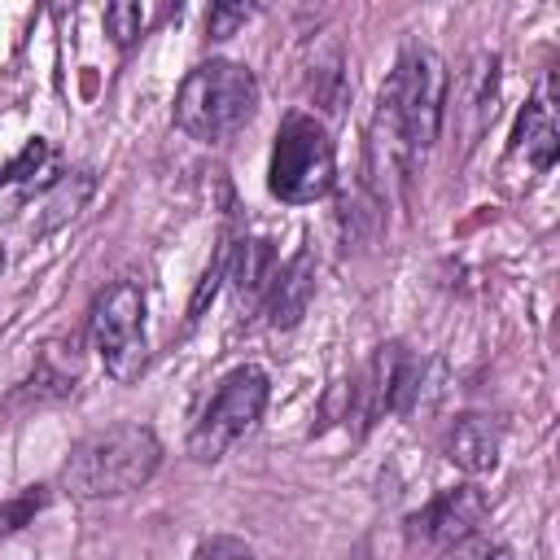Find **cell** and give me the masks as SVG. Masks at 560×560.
<instances>
[{"instance_id": "5", "label": "cell", "mask_w": 560, "mask_h": 560, "mask_svg": "<svg viewBox=\"0 0 560 560\" xmlns=\"http://www.w3.org/2000/svg\"><path fill=\"white\" fill-rule=\"evenodd\" d=\"M262 407H267V376H262V368L245 363V368L228 372L219 381L214 398L206 402L201 420L188 433V455L201 459V464L223 459L249 433V424L262 416Z\"/></svg>"}, {"instance_id": "19", "label": "cell", "mask_w": 560, "mask_h": 560, "mask_svg": "<svg viewBox=\"0 0 560 560\" xmlns=\"http://www.w3.org/2000/svg\"><path fill=\"white\" fill-rule=\"evenodd\" d=\"M0 267H4V254H0Z\"/></svg>"}, {"instance_id": "2", "label": "cell", "mask_w": 560, "mask_h": 560, "mask_svg": "<svg viewBox=\"0 0 560 560\" xmlns=\"http://www.w3.org/2000/svg\"><path fill=\"white\" fill-rule=\"evenodd\" d=\"M158 459H162V446L153 429L122 420V424L88 433L70 451L61 468V486L74 499H118V494L140 490L158 472Z\"/></svg>"}, {"instance_id": "8", "label": "cell", "mask_w": 560, "mask_h": 560, "mask_svg": "<svg viewBox=\"0 0 560 560\" xmlns=\"http://www.w3.org/2000/svg\"><path fill=\"white\" fill-rule=\"evenodd\" d=\"M486 512L490 508L477 486H451L407 521V534H411V542H420L429 551H446V547H459L464 538H472L481 529Z\"/></svg>"}, {"instance_id": "17", "label": "cell", "mask_w": 560, "mask_h": 560, "mask_svg": "<svg viewBox=\"0 0 560 560\" xmlns=\"http://www.w3.org/2000/svg\"><path fill=\"white\" fill-rule=\"evenodd\" d=\"M192 560H258L241 538H228V534H214V538H206L201 547H197V556Z\"/></svg>"}, {"instance_id": "9", "label": "cell", "mask_w": 560, "mask_h": 560, "mask_svg": "<svg viewBox=\"0 0 560 560\" xmlns=\"http://www.w3.org/2000/svg\"><path fill=\"white\" fill-rule=\"evenodd\" d=\"M311 293H315V262H311V254L302 249V254H293L276 276H271V284H267V324L271 328H293L302 315H306V302H311Z\"/></svg>"}, {"instance_id": "11", "label": "cell", "mask_w": 560, "mask_h": 560, "mask_svg": "<svg viewBox=\"0 0 560 560\" xmlns=\"http://www.w3.org/2000/svg\"><path fill=\"white\" fill-rule=\"evenodd\" d=\"M512 149L525 153L529 166L547 171L556 162V127H551V109L542 101H529L516 118V131H512Z\"/></svg>"}, {"instance_id": "12", "label": "cell", "mask_w": 560, "mask_h": 560, "mask_svg": "<svg viewBox=\"0 0 560 560\" xmlns=\"http://www.w3.org/2000/svg\"><path fill=\"white\" fill-rule=\"evenodd\" d=\"M276 276V254L267 241H241L236 245V267H232V280H236V293L241 298H262L267 284Z\"/></svg>"}, {"instance_id": "16", "label": "cell", "mask_w": 560, "mask_h": 560, "mask_svg": "<svg viewBox=\"0 0 560 560\" xmlns=\"http://www.w3.org/2000/svg\"><path fill=\"white\" fill-rule=\"evenodd\" d=\"M223 271H228V249L206 267V276H201V284H197V293H192V302H188V319H201V311H206V302L219 293V280H223Z\"/></svg>"}, {"instance_id": "18", "label": "cell", "mask_w": 560, "mask_h": 560, "mask_svg": "<svg viewBox=\"0 0 560 560\" xmlns=\"http://www.w3.org/2000/svg\"><path fill=\"white\" fill-rule=\"evenodd\" d=\"M464 560H512V556H508V547H499V542H486V547L468 551Z\"/></svg>"}, {"instance_id": "13", "label": "cell", "mask_w": 560, "mask_h": 560, "mask_svg": "<svg viewBox=\"0 0 560 560\" xmlns=\"http://www.w3.org/2000/svg\"><path fill=\"white\" fill-rule=\"evenodd\" d=\"M144 22H149V9L136 4V0H114V4H105V31H109V39H114L118 48L136 44V35L144 31Z\"/></svg>"}, {"instance_id": "1", "label": "cell", "mask_w": 560, "mask_h": 560, "mask_svg": "<svg viewBox=\"0 0 560 560\" xmlns=\"http://www.w3.org/2000/svg\"><path fill=\"white\" fill-rule=\"evenodd\" d=\"M446 66L433 48H407L381 88L372 118V153L381 171L407 175L438 140L446 114Z\"/></svg>"}, {"instance_id": "4", "label": "cell", "mask_w": 560, "mask_h": 560, "mask_svg": "<svg viewBox=\"0 0 560 560\" xmlns=\"http://www.w3.org/2000/svg\"><path fill=\"white\" fill-rule=\"evenodd\" d=\"M332 179H337V153H332V140H328L324 122L311 118V114H289L276 131L267 188L280 201L302 206V201L324 197L332 188Z\"/></svg>"}, {"instance_id": "7", "label": "cell", "mask_w": 560, "mask_h": 560, "mask_svg": "<svg viewBox=\"0 0 560 560\" xmlns=\"http://www.w3.org/2000/svg\"><path fill=\"white\" fill-rule=\"evenodd\" d=\"M416 394H420V363H416V354L407 346L389 341V346H381L372 354L363 381L354 385V402H359L354 416L363 424H372L385 411H407Z\"/></svg>"}, {"instance_id": "3", "label": "cell", "mask_w": 560, "mask_h": 560, "mask_svg": "<svg viewBox=\"0 0 560 560\" xmlns=\"http://www.w3.org/2000/svg\"><path fill=\"white\" fill-rule=\"evenodd\" d=\"M258 109V79L241 61H201L175 96V127L201 144L232 140Z\"/></svg>"}, {"instance_id": "15", "label": "cell", "mask_w": 560, "mask_h": 560, "mask_svg": "<svg viewBox=\"0 0 560 560\" xmlns=\"http://www.w3.org/2000/svg\"><path fill=\"white\" fill-rule=\"evenodd\" d=\"M249 4H210V13H206V35L210 39H228L236 26H245L249 22Z\"/></svg>"}, {"instance_id": "10", "label": "cell", "mask_w": 560, "mask_h": 560, "mask_svg": "<svg viewBox=\"0 0 560 560\" xmlns=\"http://www.w3.org/2000/svg\"><path fill=\"white\" fill-rule=\"evenodd\" d=\"M499 446H503V433H499V424H494L490 416H481V411L459 416V420L451 424V433H446V459H451L455 468H464L468 477L490 472V468L499 464Z\"/></svg>"}, {"instance_id": "14", "label": "cell", "mask_w": 560, "mask_h": 560, "mask_svg": "<svg viewBox=\"0 0 560 560\" xmlns=\"http://www.w3.org/2000/svg\"><path fill=\"white\" fill-rule=\"evenodd\" d=\"M39 508H44V490H39V486H35V490H22V494L9 499V503H0V534L22 529Z\"/></svg>"}, {"instance_id": "6", "label": "cell", "mask_w": 560, "mask_h": 560, "mask_svg": "<svg viewBox=\"0 0 560 560\" xmlns=\"http://www.w3.org/2000/svg\"><path fill=\"white\" fill-rule=\"evenodd\" d=\"M88 332L96 354L105 359V372L114 381L140 376L149 350H144V289L136 280H114L88 315Z\"/></svg>"}]
</instances>
